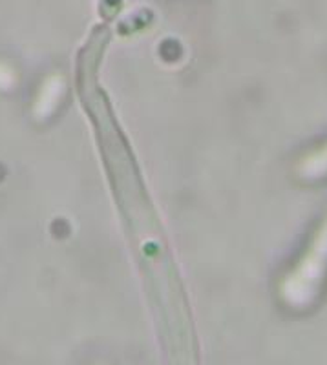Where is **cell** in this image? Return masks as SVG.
Wrapping results in <instances>:
<instances>
[{
	"label": "cell",
	"instance_id": "obj_1",
	"mask_svg": "<svg viewBox=\"0 0 327 365\" xmlns=\"http://www.w3.org/2000/svg\"><path fill=\"white\" fill-rule=\"evenodd\" d=\"M106 41L108 31L96 29L81 51L79 96L96 126L104 168L110 175L114 197L139 263L166 365H199L194 319L186 303L181 276L170 256L166 236L146 194L136 158L117 125L108 97L97 84L96 71Z\"/></svg>",
	"mask_w": 327,
	"mask_h": 365
}]
</instances>
